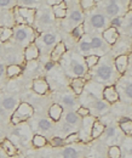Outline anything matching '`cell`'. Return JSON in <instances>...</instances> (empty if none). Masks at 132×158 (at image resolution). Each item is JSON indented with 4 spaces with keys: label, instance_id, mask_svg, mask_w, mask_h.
Returning a JSON list of instances; mask_svg holds the SVG:
<instances>
[{
    "label": "cell",
    "instance_id": "cell-1",
    "mask_svg": "<svg viewBox=\"0 0 132 158\" xmlns=\"http://www.w3.org/2000/svg\"><path fill=\"white\" fill-rule=\"evenodd\" d=\"M94 77L99 83H106L108 85H115V83L119 80V78L121 77L115 67L114 63H112L109 60H99V62L97 63V66L94 69Z\"/></svg>",
    "mask_w": 132,
    "mask_h": 158
},
{
    "label": "cell",
    "instance_id": "cell-2",
    "mask_svg": "<svg viewBox=\"0 0 132 158\" xmlns=\"http://www.w3.org/2000/svg\"><path fill=\"white\" fill-rule=\"evenodd\" d=\"M39 34L34 27L23 24V26H14L12 27V38L18 44L19 46L27 48L28 45L33 44L35 38Z\"/></svg>",
    "mask_w": 132,
    "mask_h": 158
},
{
    "label": "cell",
    "instance_id": "cell-3",
    "mask_svg": "<svg viewBox=\"0 0 132 158\" xmlns=\"http://www.w3.org/2000/svg\"><path fill=\"white\" fill-rule=\"evenodd\" d=\"M63 60H61V63L63 64H68L69 69L68 72L70 73V76L73 78H85L87 76V67L84 62V60L81 57H79L78 55H73L69 57H62Z\"/></svg>",
    "mask_w": 132,
    "mask_h": 158
},
{
    "label": "cell",
    "instance_id": "cell-4",
    "mask_svg": "<svg viewBox=\"0 0 132 158\" xmlns=\"http://www.w3.org/2000/svg\"><path fill=\"white\" fill-rule=\"evenodd\" d=\"M34 113V108L28 103V102H21L17 108L15 110V112L11 114L10 122L14 125H18L24 122H27Z\"/></svg>",
    "mask_w": 132,
    "mask_h": 158
},
{
    "label": "cell",
    "instance_id": "cell-5",
    "mask_svg": "<svg viewBox=\"0 0 132 158\" xmlns=\"http://www.w3.org/2000/svg\"><path fill=\"white\" fill-rule=\"evenodd\" d=\"M57 40H58L57 34H54V33H41L35 38L34 44L37 45L40 54L42 51L44 52H51L54 46L57 44Z\"/></svg>",
    "mask_w": 132,
    "mask_h": 158
},
{
    "label": "cell",
    "instance_id": "cell-6",
    "mask_svg": "<svg viewBox=\"0 0 132 158\" xmlns=\"http://www.w3.org/2000/svg\"><path fill=\"white\" fill-rule=\"evenodd\" d=\"M115 89L119 94V100H125L126 102H130L132 98V83L130 76H121L116 81Z\"/></svg>",
    "mask_w": 132,
    "mask_h": 158
},
{
    "label": "cell",
    "instance_id": "cell-7",
    "mask_svg": "<svg viewBox=\"0 0 132 158\" xmlns=\"http://www.w3.org/2000/svg\"><path fill=\"white\" fill-rule=\"evenodd\" d=\"M125 2L124 1H107L106 2V6H104V12H106V15L104 16H108V17H110V19H114V17H118V16H120L121 15V12L122 14H127L126 11V5H124Z\"/></svg>",
    "mask_w": 132,
    "mask_h": 158
},
{
    "label": "cell",
    "instance_id": "cell-8",
    "mask_svg": "<svg viewBox=\"0 0 132 158\" xmlns=\"http://www.w3.org/2000/svg\"><path fill=\"white\" fill-rule=\"evenodd\" d=\"M12 135L16 136V138L19 139V142L22 146H26L28 143L29 140H32V130L29 128L28 124L26 123H22V124H18L15 127L14 131H12Z\"/></svg>",
    "mask_w": 132,
    "mask_h": 158
},
{
    "label": "cell",
    "instance_id": "cell-9",
    "mask_svg": "<svg viewBox=\"0 0 132 158\" xmlns=\"http://www.w3.org/2000/svg\"><path fill=\"white\" fill-rule=\"evenodd\" d=\"M90 106H91V108H89V110H90V113L94 111V114H91L94 117H96V116H104L110 111V105L108 102H106L103 99L91 100L90 101Z\"/></svg>",
    "mask_w": 132,
    "mask_h": 158
},
{
    "label": "cell",
    "instance_id": "cell-10",
    "mask_svg": "<svg viewBox=\"0 0 132 158\" xmlns=\"http://www.w3.org/2000/svg\"><path fill=\"white\" fill-rule=\"evenodd\" d=\"M131 60L132 57L130 54H122V55H119V56L115 57V60H114V67H115L116 72L120 76H125V73L127 72V69L130 67Z\"/></svg>",
    "mask_w": 132,
    "mask_h": 158
},
{
    "label": "cell",
    "instance_id": "cell-11",
    "mask_svg": "<svg viewBox=\"0 0 132 158\" xmlns=\"http://www.w3.org/2000/svg\"><path fill=\"white\" fill-rule=\"evenodd\" d=\"M94 119H96V117H94V116H87V117L82 118L81 131H78L79 141H89V140H91V128H92Z\"/></svg>",
    "mask_w": 132,
    "mask_h": 158
},
{
    "label": "cell",
    "instance_id": "cell-12",
    "mask_svg": "<svg viewBox=\"0 0 132 158\" xmlns=\"http://www.w3.org/2000/svg\"><path fill=\"white\" fill-rule=\"evenodd\" d=\"M55 20L54 15H52V11L50 10H42V11H39L35 15V22L34 24L37 23L38 27H49Z\"/></svg>",
    "mask_w": 132,
    "mask_h": 158
},
{
    "label": "cell",
    "instance_id": "cell-13",
    "mask_svg": "<svg viewBox=\"0 0 132 158\" xmlns=\"http://www.w3.org/2000/svg\"><path fill=\"white\" fill-rule=\"evenodd\" d=\"M90 26L96 31H104L107 29V17L102 12H94L90 17Z\"/></svg>",
    "mask_w": 132,
    "mask_h": 158
},
{
    "label": "cell",
    "instance_id": "cell-14",
    "mask_svg": "<svg viewBox=\"0 0 132 158\" xmlns=\"http://www.w3.org/2000/svg\"><path fill=\"white\" fill-rule=\"evenodd\" d=\"M17 12L18 15L23 19L27 26L33 27L34 22H35V15H37V10L35 9H26V7H17Z\"/></svg>",
    "mask_w": 132,
    "mask_h": 158
},
{
    "label": "cell",
    "instance_id": "cell-15",
    "mask_svg": "<svg viewBox=\"0 0 132 158\" xmlns=\"http://www.w3.org/2000/svg\"><path fill=\"white\" fill-rule=\"evenodd\" d=\"M90 45H91V49L96 50V55H102V54H106L109 49V45L102 39V37H98V35H94L90 40Z\"/></svg>",
    "mask_w": 132,
    "mask_h": 158
},
{
    "label": "cell",
    "instance_id": "cell-16",
    "mask_svg": "<svg viewBox=\"0 0 132 158\" xmlns=\"http://www.w3.org/2000/svg\"><path fill=\"white\" fill-rule=\"evenodd\" d=\"M66 54H67V46H66V44L63 41H59V43H57L56 45L54 46V49L51 50V52H50V60L54 63L59 62Z\"/></svg>",
    "mask_w": 132,
    "mask_h": 158
},
{
    "label": "cell",
    "instance_id": "cell-17",
    "mask_svg": "<svg viewBox=\"0 0 132 158\" xmlns=\"http://www.w3.org/2000/svg\"><path fill=\"white\" fill-rule=\"evenodd\" d=\"M102 96L106 102H108L109 105L115 103L119 101V94L115 89V85H107L104 86L103 91H102Z\"/></svg>",
    "mask_w": 132,
    "mask_h": 158
},
{
    "label": "cell",
    "instance_id": "cell-18",
    "mask_svg": "<svg viewBox=\"0 0 132 158\" xmlns=\"http://www.w3.org/2000/svg\"><path fill=\"white\" fill-rule=\"evenodd\" d=\"M119 37H120L119 31L113 28V27H108L107 29H104V31L102 32V39L104 40L109 46H110V45H114V44L118 41Z\"/></svg>",
    "mask_w": 132,
    "mask_h": 158
},
{
    "label": "cell",
    "instance_id": "cell-19",
    "mask_svg": "<svg viewBox=\"0 0 132 158\" xmlns=\"http://www.w3.org/2000/svg\"><path fill=\"white\" fill-rule=\"evenodd\" d=\"M32 88H33L34 93H37L39 95H45V94H47V91L50 90V85H49L47 80L44 78L34 79Z\"/></svg>",
    "mask_w": 132,
    "mask_h": 158
},
{
    "label": "cell",
    "instance_id": "cell-20",
    "mask_svg": "<svg viewBox=\"0 0 132 158\" xmlns=\"http://www.w3.org/2000/svg\"><path fill=\"white\" fill-rule=\"evenodd\" d=\"M40 56V52H39V49L37 48V45L33 43L30 45H28L27 48H24V51H23V60L26 62H32V61H35Z\"/></svg>",
    "mask_w": 132,
    "mask_h": 158
},
{
    "label": "cell",
    "instance_id": "cell-21",
    "mask_svg": "<svg viewBox=\"0 0 132 158\" xmlns=\"http://www.w3.org/2000/svg\"><path fill=\"white\" fill-rule=\"evenodd\" d=\"M68 15H69V16H68V24L72 26V29H73L74 27H76L78 24H80V23L84 22V14H82V11L80 10V7L72 10Z\"/></svg>",
    "mask_w": 132,
    "mask_h": 158
},
{
    "label": "cell",
    "instance_id": "cell-22",
    "mask_svg": "<svg viewBox=\"0 0 132 158\" xmlns=\"http://www.w3.org/2000/svg\"><path fill=\"white\" fill-rule=\"evenodd\" d=\"M87 79L86 78H73L70 80V88L74 93V95H81L84 93V89L86 86Z\"/></svg>",
    "mask_w": 132,
    "mask_h": 158
},
{
    "label": "cell",
    "instance_id": "cell-23",
    "mask_svg": "<svg viewBox=\"0 0 132 158\" xmlns=\"http://www.w3.org/2000/svg\"><path fill=\"white\" fill-rule=\"evenodd\" d=\"M51 11H52V15H54L55 19H58V20L66 19L67 15H68V5L66 4V1H62L61 4L52 6Z\"/></svg>",
    "mask_w": 132,
    "mask_h": 158
},
{
    "label": "cell",
    "instance_id": "cell-24",
    "mask_svg": "<svg viewBox=\"0 0 132 158\" xmlns=\"http://www.w3.org/2000/svg\"><path fill=\"white\" fill-rule=\"evenodd\" d=\"M1 150L5 152V155H7L9 157H14V156H16V153H17V148H16V146H15V143L11 141V140H9V139H4L2 141H1Z\"/></svg>",
    "mask_w": 132,
    "mask_h": 158
},
{
    "label": "cell",
    "instance_id": "cell-25",
    "mask_svg": "<svg viewBox=\"0 0 132 158\" xmlns=\"http://www.w3.org/2000/svg\"><path fill=\"white\" fill-rule=\"evenodd\" d=\"M106 130V125L98 120V119H94V124H92V128H91V140H94V139L99 138Z\"/></svg>",
    "mask_w": 132,
    "mask_h": 158
},
{
    "label": "cell",
    "instance_id": "cell-26",
    "mask_svg": "<svg viewBox=\"0 0 132 158\" xmlns=\"http://www.w3.org/2000/svg\"><path fill=\"white\" fill-rule=\"evenodd\" d=\"M62 114H63V107L61 105H58V103L51 105V107L49 108V117L51 120L58 122L62 117Z\"/></svg>",
    "mask_w": 132,
    "mask_h": 158
},
{
    "label": "cell",
    "instance_id": "cell-27",
    "mask_svg": "<svg viewBox=\"0 0 132 158\" xmlns=\"http://www.w3.org/2000/svg\"><path fill=\"white\" fill-rule=\"evenodd\" d=\"M18 105V100L16 98H12V96H7V98L2 99V101H1V107L5 111H15Z\"/></svg>",
    "mask_w": 132,
    "mask_h": 158
},
{
    "label": "cell",
    "instance_id": "cell-28",
    "mask_svg": "<svg viewBox=\"0 0 132 158\" xmlns=\"http://www.w3.org/2000/svg\"><path fill=\"white\" fill-rule=\"evenodd\" d=\"M22 66L21 64H7L6 69H5V76L7 78H14L17 77L22 73Z\"/></svg>",
    "mask_w": 132,
    "mask_h": 158
},
{
    "label": "cell",
    "instance_id": "cell-29",
    "mask_svg": "<svg viewBox=\"0 0 132 158\" xmlns=\"http://www.w3.org/2000/svg\"><path fill=\"white\" fill-rule=\"evenodd\" d=\"M99 60H101V56H98L96 54H90V55H86L84 57V62H85L87 69H94L97 66V63L99 62Z\"/></svg>",
    "mask_w": 132,
    "mask_h": 158
},
{
    "label": "cell",
    "instance_id": "cell-30",
    "mask_svg": "<svg viewBox=\"0 0 132 158\" xmlns=\"http://www.w3.org/2000/svg\"><path fill=\"white\" fill-rule=\"evenodd\" d=\"M62 157L63 158H79V150L72 146V145H68V146H64L63 148V152H62Z\"/></svg>",
    "mask_w": 132,
    "mask_h": 158
},
{
    "label": "cell",
    "instance_id": "cell-31",
    "mask_svg": "<svg viewBox=\"0 0 132 158\" xmlns=\"http://www.w3.org/2000/svg\"><path fill=\"white\" fill-rule=\"evenodd\" d=\"M5 60H6L7 63H10V64H19L22 61H24V60H23V56H21V54L15 52V51L9 52V54L6 55Z\"/></svg>",
    "mask_w": 132,
    "mask_h": 158
},
{
    "label": "cell",
    "instance_id": "cell-32",
    "mask_svg": "<svg viewBox=\"0 0 132 158\" xmlns=\"http://www.w3.org/2000/svg\"><path fill=\"white\" fill-rule=\"evenodd\" d=\"M12 38V27H0V43H5Z\"/></svg>",
    "mask_w": 132,
    "mask_h": 158
},
{
    "label": "cell",
    "instance_id": "cell-33",
    "mask_svg": "<svg viewBox=\"0 0 132 158\" xmlns=\"http://www.w3.org/2000/svg\"><path fill=\"white\" fill-rule=\"evenodd\" d=\"M30 141H32V145H33L34 147H37V148L44 147V146L47 143L46 138H45V136H42V135H40V134H35V135H33Z\"/></svg>",
    "mask_w": 132,
    "mask_h": 158
},
{
    "label": "cell",
    "instance_id": "cell-34",
    "mask_svg": "<svg viewBox=\"0 0 132 158\" xmlns=\"http://www.w3.org/2000/svg\"><path fill=\"white\" fill-rule=\"evenodd\" d=\"M64 119H66V123H68V124H70L73 127H76L81 118L76 114L74 111H69V112L66 113V118Z\"/></svg>",
    "mask_w": 132,
    "mask_h": 158
},
{
    "label": "cell",
    "instance_id": "cell-35",
    "mask_svg": "<svg viewBox=\"0 0 132 158\" xmlns=\"http://www.w3.org/2000/svg\"><path fill=\"white\" fill-rule=\"evenodd\" d=\"M70 34H72V37L75 38V39H81L82 35L85 34V24H84V22L80 23V24H78L76 27H74V28L72 29Z\"/></svg>",
    "mask_w": 132,
    "mask_h": 158
},
{
    "label": "cell",
    "instance_id": "cell-36",
    "mask_svg": "<svg viewBox=\"0 0 132 158\" xmlns=\"http://www.w3.org/2000/svg\"><path fill=\"white\" fill-rule=\"evenodd\" d=\"M62 102H63V106L68 107V108H72L76 105V99L75 95H72V94H67L64 96H62Z\"/></svg>",
    "mask_w": 132,
    "mask_h": 158
},
{
    "label": "cell",
    "instance_id": "cell-37",
    "mask_svg": "<svg viewBox=\"0 0 132 158\" xmlns=\"http://www.w3.org/2000/svg\"><path fill=\"white\" fill-rule=\"evenodd\" d=\"M122 151L118 145H112L108 148V157L109 158H121Z\"/></svg>",
    "mask_w": 132,
    "mask_h": 158
},
{
    "label": "cell",
    "instance_id": "cell-38",
    "mask_svg": "<svg viewBox=\"0 0 132 158\" xmlns=\"http://www.w3.org/2000/svg\"><path fill=\"white\" fill-rule=\"evenodd\" d=\"M38 2L39 1H35V0H19V1H16V6L26 7V9H35Z\"/></svg>",
    "mask_w": 132,
    "mask_h": 158
},
{
    "label": "cell",
    "instance_id": "cell-39",
    "mask_svg": "<svg viewBox=\"0 0 132 158\" xmlns=\"http://www.w3.org/2000/svg\"><path fill=\"white\" fill-rule=\"evenodd\" d=\"M119 127H120L121 131H122L126 136H131V134H132V122L131 120L125 122V123H121V124H119Z\"/></svg>",
    "mask_w": 132,
    "mask_h": 158
},
{
    "label": "cell",
    "instance_id": "cell-40",
    "mask_svg": "<svg viewBox=\"0 0 132 158\" xmlns=\"http://www.w3.org/2000/svg\"><path fill=\"white\" fill-rule=\"evenodd\" d=\"M38 127L39 129L41 130V131H47V130H50L51 129V127H52V123L50 122V119H40L38 122Z\"/></svg>",
    "mask_w": 132,
    "mask_h": 158
},
{
    "label": "cell",
    "instance_id": "cell-41",
    "mask_svg": "<svg viewBox=\"0 0 132 158\" xmlns=\"http://www.w3.org/2000/svg\"><path fill=\"white\" fill-rule=\"evenodd\" d=\"M79 50L82 52V54H89L91 52V45H90V41L89 40H80L79 41Z\"/></svg>",
    "mask_w": 132,
    "mask_h": 158
},
{
    "label": "cell",
    "instance_id": "cell-42",
    "mask_svg": "<svg viewBox=\"0 0 132 158\" xmlns=\"http://www.w3.org/2000/svg\"><path fill=\"white\" fill-rule=\"evenodd\" d=\"M79 7L81 9V10H84V11H86V10H90V9H92L94 5L97 4V1H94V0H81V1H79Z\"/></svg>",
    "mask_w": 132,
    "mask_h": 158
},
{
    "label": "cell",
    "instance_id": "cell-43",
    "mask_svg": "<svg viewBox=\"0 0 132 158\" xmlns=\"http://www.w3.org/2000/svg\"><path fill=\"white\" fill-rule=\"evenodd\" d=\"M122 23H124V16H118V17H114V19H110V22H109V27H113L115 29L118 28H121L122 27Z\"/></svg>",
    "mask_w": 132,
    "mask_h": 158
},
{
    "label": "cell",
    "instance_id": "cell-44",
    "mask_svg": "<svg viewBox=\"0 0 132 158\" xmlns=\"http://www.w3.org/2000/svg\"><path fill=\"white\" fill-rule=\"evenodd\" d=\"M75 113L80 118H85V117H87V116H91L90 110H89V107H86V106H80V107H78Z\"/></svg>",
    "mask_w": 132,
    "mask_h": 158
},
{
    "label": "cell",
    "instance_id": "cell-45",
    "mask_svg": "<svg viewBox=\"0 0 132 158\" xmlns=\"http://www.w3.org/2000/svg\"><path fill=\"white\" fill-rule=\"evenodd\" d=\"M61 130H62V133L63 134H66V136H68L69 134H72V133H75V127H73V125H70V124H68V123H63V125H62V128H61Z\"/></svg>",
    "mask_w": 132,
    "mask_h": 158
},
{
    "label": "cell",
    "instance_id": "cell-46",
    "mask_svg": "<svg viewBox=\"0 0 132 158\" xmlns=\"http://www.w3.org/2000/svg\"><path fill=\"white\" fill-rule=\"evenodd\" d=\"M78 141H79V134H78V131L72 133V134H69L68 136L64 138V143L66 145H70V143H74V142H78Z\"/></svg>",
    "mask_w": 132,
    "mask_h": 158
},
{
    "label": "cell",
    "instance_id": "cell-47",
    "mask_svg": "<svg viewBox=\"0 0 132 158\" xmlns=\"http://www.w3.org/2000/svg\"><path fill=\"white\" fill-rule=\"evenodd\" d=\"M0 7L1 9H15L16 1L12 0H0Z\"/></svg>",
    "mask_w": 132,
    "mask_h": 158
},
{
    "label": "cell",
    "instance_id": "cell-48",
    "mask_svg": "<svg viewBox=\"0 0 132 158\" xmlns=\"http://www.w3.org/2000/svg\"><path fill=\"white\" fill-rule=\"evenodd\" d=\"M51 145L54 147H64V139L61 136H54L51 139Z\"/></svg>",
    "mask_w": 132,
    "mask_h": 158
},
{
    "label": "cell",
    "instance_id": "cell-49",
    "mask_svg": "<svg viewBox=\"0 0 132 158\" xmlns=\"http://www.w3.org/2000/svg\"><path fill=\"white\" fill-rule=\"evenodd\" d=\"M116 133H118V130H116L115 127H108V128H106V130H104L103 134L106 135L107 139H113L116 136Z\"/></svg>",
    "mask_w": 132,
    "mask_h": 158
},
{
    "label": "cell",
    "instance_id": "cell-50",
    "mask_svg": "<svg viewBox=\"0 0 132 158\" xmlns=\"http://www.w3.org/2000/svg\"><path fill=\"white\" fill-rule=\"evenodd\" d=\"M6 19H7V14H5V12H0V27H9L7 24V22H6Z\"/></svg>",
    "mask_w": 132,
    "mask_h": 158
},
{
    "label": "cell",
    "instance_id": "cell-51",
    "mask_svg": "<svg viewBox=\"0 0 132 158\" xmlns=\"http://www.w3.org/2000/svg\"><path fill=\"white\" fill-rule=\"evenodd\" d=\"M5 66H4V63L2 62H0V83L2 81V79L5 77Z\"/></svg>",
    "mask_w": 132,
    "mask_h": 158
},
{
    "label": "cell",
    "instance_id": "cell-52",
    "mask_svg": "<svg viewBox=\"0 0 132 158\" xmlns=\"http://www.w3.org/2000/svg\"><path fill=\"white\" fill-rule=\"evenodd\" d=\"M54 67H55V63H54V62H51V61H50V62H47V63L45 64V69H46V71H51Z\"/></svg>",
    "mask_w": 132,
    "mask_h": 158
},
{
    "label": "cell",
    "instance_id": "cell-53",
    "mask_svg": "<svg viewBox=\"0 0 132 158\" xmlns=\"http://www.w3.org/2000/svg\"><path fill=\"white\" fill-rule=\"evenodd\" d=\"M129 120H131V118H130V117H121V118L119 119V124L125 123V122H129Z\"/></svg>",
    "mask_w": 132,
    "mask_h": 158
},
{
    "label": "cell",
    "instance_id": "cell-54",
    "mask_svg": "<svg viewBox=\"0 0 132 158\" xmlns=\"http://www.w3.org/2000/svg\"><path fill=\"white\" fill-rule=\"evenodd\" d=\"M0 158H2V156H1V153H0Z\"/></svg>",
    "mask_w": 132,
    "mask_h": 158
},
{
    "label": "cell",
    "instance_id": "cell-55",
    "mask_svg": "<svg viewBox=\"0 0 132 158\" xmlns=\"http://www.w3.org/2000/svg\"><path fill=\"white\" fill-rule=\"evenodd\" d=\"M0 49H1V43H0Z\"/></svg>",
    "mask_w": 132,
    "mask_h": 158
}]
</instances>
